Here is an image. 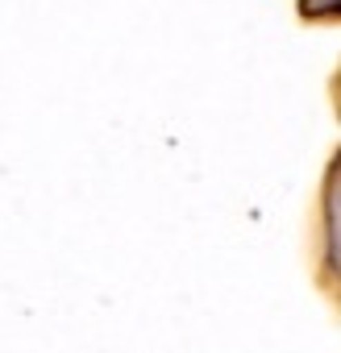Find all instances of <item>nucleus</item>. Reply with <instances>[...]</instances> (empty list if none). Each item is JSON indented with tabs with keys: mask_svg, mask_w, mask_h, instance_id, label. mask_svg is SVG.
I'll list each match as a JSON object with an SVG mask.
<instances>
[{
	"mask_svg": "<svg viewBox=\"0 0 341 353\" xmlns=\"http://www.w3.org/2000/svg\"><path fill=\"white\" fill-rule=\"evenodd\" d=\"M300 9H304V17H337L341 0H300Z\"/></svg>",
	"mask_w": 341,
	"mask_h": 353,
	"instance_id": "nucleus-1",
	"label": "nucleus"
}]
</instances>
